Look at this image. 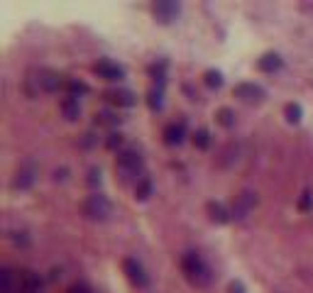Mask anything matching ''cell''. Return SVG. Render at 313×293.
I'll return each instance as SVG.
<instances>
[{
	"label": "cell",
	"mask_w": 313,
	"mask_h": 293,
	"mask_svg": "<svg viewBox=\"0 0 313 293\" xmlns=\"http://www.w3.org/2000/svg\"><path fill=\"white\" fill-rule=\"evenodd\" d=\"M181 269H184L186 279H189L191 284H196V286H206V284L210 281V269L206 266V262L201 259L196 252L184 254V259H181Z\"/></svg>",
	"instance_id": "cell-1"
},
{
	"label": "cell",
	"mask_w": 313,
	"mask_h": 293,
	"mask_svg": "<svg viewBox=\"0 0 313 293\" xmlns=\"http://www.w3.org/2000/svg\"><path fill=\"white\" fill-rule=\"evenodd\" d=\"M84 213L86 218H91V220H108L110 213H113V203L103 193H93V196L86 198Z\"/></svg>",
	"instance_id": "cell-2"
},
{
	"label": "cell",
	"mask_w": 313,
	"mask_h": 293,
	"mask_svg": "<svg viewBox=\"0 0 313 293\" xmlns=\"http://www.w3.org/2000/svg\"><path fill=\"white\" fill-rule=\"evenodd\" d=\"M255 205H257V193H252V191H240V193L235 196V201H232L230 215H232L235 220H245V218L255 210Z\"/></svg>",
	"instance_id": "cell-3"
},
{
	"label": "cell",
	"mask_w": 313,
	"mask_h": 293,
	"mask_svg": "<svg viewBox=\"0 0 313 293\" xmlns=\"http://www.w3.org/2000/svg\"><path fill=\"white\" fill-rule=\"evenodd\" d=\"M117 169L122 176H132L142 169V156L137 149H125L117 154Z\"/></svg>",
	"instance_id": "cell-4"
},
{
	"label": "cell",
	"mask_w": 313,
	"mask_h": 293,
	"mask_svg": "<svg viewBox=\"0 0 313 293\" xmlns=\"http://www.w3.org/2000/svg\"><path fill=\"white\" fill-rule=\"evenodd\" d=\"M34 181H37V166L32 161H27L25 166L17 169V174L12 178V188L15 191H27V188L34 186Z\"/></svg>",
	"instance_id": "cell-5"
},
{
	"label": "cell",
	"mask_w": 313,
	"mask_h": 293,
	"mask_svg": "<svg viewBox=\"0 0 313 293\" xmlns=\"http://www.w3.org/2000/svg\"><path fill=\"white\" fill-rule=\"evenodd\" d=\"M96 73H98L101 78H105V81H122V78H125V69L113 64V61H108V59H101V61L96 64Z\"/></svg>",
	"instance_id": "cell-6"
},
{
	"label": "cell",
	"mask_w": 313,
	"mask_h": 293,
	"mask_svg": "<svg viewBox=\"0 0 313 293\" xmlns=\"http://www.w3.org/2000/svg\"><path fill=\"white\" fill-rule=\"evenodd\" d=\"M37 86L42 88V90H47V93H54L59 88L64 86V81H61V76L54 73V71H49V69H42L39 73H37Z\"/></svg>",
	"instance_id": "cell-7"
},
{
	"label": "cell",
	"mask_w": 313,
	"mask_h": 293,
	"mask_svg": "<svg viewBox=\"0 0 313 293\" xmlns=\"http://www.w3.org/2000/svg\"><path fill=\"white\" fill-rule=\"evenodd\" d=\"M232 93H235L240 100H245V103H255V100H262V98H264V90H262V86H257V83H237V86L232 88Z\"/></svg>",
	"instance_id": "cell-8"
},
{
	"label": "cell",
	"mask_w": 313,
	"mask_h": 293,
	"mask_svg": "<svg viewBox=\"0 0 313 293\" xmlns=\"http://www.w3.org/2000/svg\"><path fill=\"white\" fill-rule=\"evenodd\" d=\"M0 293H20V274H15L10 266L0 269Z\"/></svg>",
	"instance_id": "cell-9"
},
{
	"label": "cell",
	"mask_w": 313,
	"mask_h": 293,
	"mask_svg": "<svg viewBox=\"0 0 313 293\" xmlns=\"http://www.w3.org/2000/svg\"><path fill=\"white\" fill-rule=\"evenodd\" d=\"M122 269H125V274H127V279L135 284V286H147V274H144L142 264L137 262V259H125L122 262Z\"/></svg>",
	"instance_id": "cell-10"
},
{
	"label": "cell",
	"mask_w": 313,
	"mask_h": 293,
	"mask_svg": "<svg viewBox=\"0 0 313 293\" xmlns=\"http://www.w3.org/2000/svg\"><path fill=\"white\" fill-rule=\"evenodd\" d=\"M20 293H42V279L34 271H20Z\"/></svg>",
	"instance_id": "cell-11"
},
{
	"label": "cell",
	"mask_w": 313,
	"mask_h": 293,
	"mask_svg": "<svg viewBox=\"0 0 313 293\" xmlns=\"http://www.w3.org/2000/svg\"><path fill=\"white\" fill-rule=\"evenodd\" d=\"M105 98H108L113 105H120V108H132V105H135V93H132V90H125V88L108 90Z\"/></svg>",
	"instance_id": "cell-12"
},
{
	"label": "cell",
	"mask_w": 313,
	"mask_h": 293,
	"mask_svg": "<svg viewBox=\"0 0 313 293\" xmlns=\"http://www.w3.org/2000/svg\"><path fill=\"white\" fill-rule=\"evenodd\" d=\"M154 15H157V20H162V22H171L176 15H179V2H167V0H162V2H154Z\"/></svg>",
	"instance_id": "cell-13"
},
{
	"label": "cell",
	"mask_w": 313,
	"mask_h": 293,
	"mask_svg": "<svg viewBox=\"0 0 313 293\" xmlns=\"http://www.w3.org/2000/svg\"><path fill=\"white\" fill-rule=\"evenodd\" d=\"M162 137H164V142L169 146H176V145H181L184 142V125H167L164 127V132H162Z\"/></svg>",
	"instance_id": "cell-14"
},
{
	"label": "cell",
	"mask_w": 313,
	"mask_h": 293,
	"mask_svg": "<svg viewBox=\"0 0 313 293\" xmlns=\"http://www.w3.org/2000/svg\"><path fill=\"white\" fill-rule=\"evenodd\" d=\"M206 210H208L210 220H213V222H218V225H225V222H228L230 218H232V215H230L228 210L223 208V203H215V201H210V203L206 205Z\"/></svg>",
	"instance_id": "cell-15"
},
{
	"label": "cell",
	"mask_w": 313,
	"mask_h": 293,
	"mask_svg": "<svg viewBox=\"0 0 313 293\" xmlns=\"http://www.w3.org/2000/svg\"><path fill=\"white\" fill-rule=\"evenodd\" d=\"M61 113L66 120H76V117L81 115V105H79V98H74V95H66L64 100H61Z\"/></svg>",
	"instance_id": "cell-16"
},
{
	"label": "cell",
	"mask_w": 313,
	"mask_h": 293,
	"mask_svg": "<svg viewBox=\"0 0 313 293\" xmlns=\"http://www.w3.org/2000/svg\"><path fill=\"white\" fill-rule=\"evenodd\" d=\"M282 57L279 54H264V57L257 61V66H259V71H264V73H272V71H277V69H282Z\"/></svg>",
	"instance_id": "cell-17"
},
{
	"label": "cell",
	"mask_w": 313,
	"mask_h": 293,
	"mask_svg": "<svg viewBox=\"0 0 313 293\" xmlns=\"http://www.w3.org/2000/svg\"><path fill=\"white\" fill-rule=\"evenodd\" d=\"M135 196H137L140 201H147V198L152 196V181H149L147 176H142V178L137 181V186H135Z\"/></svg>",
	"instance_id": "cell-18"
},
{
	"label": "cell",
	"mask_w": 313,
	"mask_h": 293,
	"mask_svg": "<svg viewBox=\"0 0 313 293\" xmlns=\"http://www.w3.org/2000/svg\"><path fill=\"white\" fill-rule=\"evenodd\" d=\"M203 81H206V86L208 88H220L223 86V76H220V71H206L203 73Z\"/></svg>",
	"instance_id": "cell-19"
},
{
	"label": "cell",
	"mask_w": 313,
	"mask_h": 293,
	"mask_svg": "<svg viewBox=\"0 0 313 293\" xmlns=\"http://www.w3.org/2000/svg\"><path fill=\"white\" fill-rule=\"evenodd\" d=\"M147 105H149L152 110H159V108H162V88H152V90L147 93Z\"/></svg>",
	"instance_id": "cell-20"
},
{
	"label": "cell",
	"mask_w": 313,
	"mask_h": 293,
	"mask_svg": "<svg viewBox=\"0 0 313 293\" xmlns=\"http://www.w3.org/2000/svg\"><path fill=\"white\" fill-rule=\"evenodd\" d=\"M66 88H69V95H74V98H76V95H86V93L91 90L84 81H66Z\"/></svg>",
	"instance_id": "cell-21"
},
{
	"label": "cell",
	"mask_w": 313,
	"mask_h": 293,
	"mask_svg": "<svg viewBox=\"0 0 313 293\" xmlns=\"http://www.w3.org/2000/svg\"><path fill=\"white\" fill-rule=\"evenodd\" d=\"M194 145L199 146V149H208L210 145V135H208V130H196V135H194Z\"/></svg>",
	"instance_id": "cell-22"
},
{
	"label": "cell",
	"mask_w": 313,
	"mask_h": 293,
	"mask_svg": "<svg viewBox=\"0 0 313 293\" xmlns=\"http://www.w3.org/2000/svg\"><path fill=\"white\" fill-rule=\"evenodd\" d=\"M215 117H218V122H220L223 127H232V125H235V115H232V110H230V108H220Z\"/></svg>",
	"instance_id": "cell-23"
},
{
	"label": "cell",
	"mask_w": 313,
	"mask_h": 293,
	"mask_svg": "<svg viewBox=\"0 0 313 293\" xmlns=\"http://www.w3.org/2000/svg\"><path fill=\"white\" fill-rule=\"evenodd\" d=\"M284 113H286V120H289V122H299V120H301V105H299V103H289L284 108Z\"/></svg>",
	"instance_id": "cell-24"
},
{
	"label": "cell",
	"mask_w": 313,
	"mask_h": 293,
	"mask_svg": "<svg viewBox=\"0 0 313 293\" xmlns=\"http://www.w3.org/2000/svg\"><path fill=\"white\" fill-rule=\"evenodd\" d=\"M311 208H313V193H311V191H304V193H301V198H299V210L309 213Z\"/></svg>",
	"instance_id": "cell-25"
},
{
	"label": "cell",
	"mask_w": 313,
	"mask_h": 293,
	"mask_svg": "<svg viewBox=\"0 0 313 293\" xmlns=\"http://www.w3.org/2000/svg\"><path fill=\"white\" fill-rule=\"evenodd\" d=\"M96 122H98V125H117L120 120H117L113 113H98V115H96Z\"/></svg>",
	"instance_id": "cell-26"
},
{
	"label": "cell",
	"mask_w": 313,
	"mask_h": 293,
	"mask_svg": "<svg viewBox=\"0 0 313 293\" xmlns=\"http://www.w3.org/2000/svg\"><path fill=\"white\" fill-rule=\"evenodd\" d=\"M105 145H108V149L120 146V145H122V135H120V132H110V135H108V140H105Z\"/></svg>",
	"instance_id": "cell-27"
},
{
	"label": "cell",
	"mask_w": 313,
	"mask_h": 293,
	"mask_svg": "<svg viewBox=\"0 0 313 293\" xmlns=\"http://www.w3.org/2000/svg\"><path fill=\"white\" fill-rule=\"evenodd\" d=\"M88 183H91V186L101 183V171H98V169H91V171H88Z\"/></svg>",
	"instance_id": "cell-28"
},
{
	"label": "cell",
	"mask_w": 313,
	"mask_h": 293,
	"mask_svg": "<svg viewBox=\"0 0 313 293\" xmlns=\"http://www.w3.org/2000/svg\"><path fill=\"white\" fill-rule=\"evenodd\" d=\"M69 293H93V291H91L86 284H74V286L69 289Z\"/></svg>",
	"instance_id": "cell-29"
},
{
	"label": "cell",
	"mask_w": 313,
	"mask_h": 293,
	"mask_svg": "<svg viewBox=\"0 0 313 293\" xmlns=\"http://www.w3.org/2000/svg\"><path fill=\"white\" fill-rule=\"evenodd\" d=\"M54 178H57V181H64V178H66V169H61V171H54Z\"/></svg>",
	"instance_id": "cell-30"
},
{
	"label": "cell",
	"mask_w": 313,
	"mask_h": 293,
	"mask_svg": "<svg viewBox=\"0 0 313 293\" xmlns=\"http://www.w3.org/2000/svg\"><path fill=\"white\" fill-rule=\"evenodd\" d=\"M93 145V135H84V146H91Z\"/></svg>",
	"instance_id": "cell-31"
},
{
	"label": "cell",
	"mask_w": 313,
	"mask_h": 293,
	"mask_svg": "<svg viewBox=\"0 0 313 293\" xmlns=\"http://www.w3.org/2000/svg\"><path fill=\"white\" fill-rule=\"evenodd\" d=\"M232 293H242V286H235V284H232Z\"/></svg>",
	"instance_id": "cell-32"
}]
</instances>
